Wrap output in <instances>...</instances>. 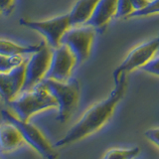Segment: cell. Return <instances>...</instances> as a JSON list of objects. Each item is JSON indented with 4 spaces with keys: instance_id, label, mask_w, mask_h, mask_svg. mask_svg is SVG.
I'll list each match as a JSON object with an SVG mask.
<instances>
[{
    "instance_id": "obj_1",
    "label": "cell",
    "mask_w": 159,
    "mask_h": 159,
    "mask_svg": "<svg viewBox=\"0 0 159 159\" xmlns=\"http://www.w3.org/2000/svg\"><path fill=\"white\" fill-rule=\"evenodd\" d=\"M126 88V76H123L116 83V88L109 97L88 108L82 117L75 123L62 139L57 141L56 146L76 142L84 137L91 135L98 130L112 116L116 104L120 101Z\"/></svg>"
},
{
    "instance_id": "obj_2",
    "label": "cell",
    "mask_w": 159,
    "mask_h": 159,
    "mask_svg": "<svg viewBox=\"0 0 159 159\" xmlns=\"http://www.w3.org/2000/svg\"><path fill=\"white\" fill-rule=\"evenodd\" d=\"M8 104L15 116L23 121H28L30 117L40 111L58 107L55 98L41 83L31 89L21 92L8 102Z\"/></svg>"
},
{
    "instance_id": "obj_3",
    "label": "cell",
    "mask_w": 159,
    "mask_h": 159,
    "mask_svg": "<svg viewBox=\"0 0 159 159\" xmlns=\"http://www.w3.org/2000/svg\"><path fill=\"white\" fill-rule=\"evenodd\" d=\"M41 84L55 98L58 103L57 119L60 122H66L76 109L79 102V81L74 78H70L66 82L44 79Z\"/></svg>"
},
{
    "instance_id": "obj_4",
    "label": "cell",
    "mask_w": 159,
    "mask_h": 159,
    "mask_svg": "<svg viewBox=\"0 0 159 159\" xmlns=\"http://www.w3.org/2000/svg\"><path fill=\"white\" fill-rule=\"evenodd\" d=\"M20 25L38 32L46 40L47 45L55 49L61 45L64 34L71 28L69 14H63L46 20H29L21 18Z\"/></svg>"
},
{
    "instance_id": "obj_5",
    "label": "cell",
    "mask_w": 159,
    "mask_h": 159,
    "mask_svg": "<svg viewBox=\"0 0 159 159\" xmlns=\"http://www.w3.org/2000/svg\"><path fill=\"white\" fill-rule=\"evenodd\" d=\"M1 116L5 121L14 124L18 128L24 141L34 148L40 155L45 159H56L57 153L55 152L51 144L36 126H34L28 121H23L19 119L15 114L9 112L6 109L1 111Z\"/></svg>"
},
{
    "instance_id": "obj_6",
    "label": "cell",
    "mask_w": 159,
    "mask_h": 159,
    "mask_svg": "<svg viewBox=\"0 0 159 159\" xmlns=\"http://www.w3.org/2000/svg\"><path fill=\"white\" fill-rule=\"evenodd\" d=\"M159 51V35L157 37L149 40L147 42L139 44L128 53L123 62L114 70V83L118 82L123 76H126L128 72L135 69H140L142 66L155 58Z\"/></svg>"
},
{
    "instance_id": "obj_7",
    "label": "cell",
    "mask_w": 159,
    "mask_h": 159,
    "mask_svg": "<svg viewBox=\"0 0 159 159\" xmlns=\"http://www.w3.org/2000/svg\"><path fill=\"white\" fill-rule=\"evenodd\" d=\"M94 30L89 25L71 27L64 34L61 44L66 45L76 59L77 65L87 61L93 46Z\"/></svg>"
},
{
    "instance_id": "obj_8",
    "label": "cell",
    "mask_w": 159,
    "mask_h": 159,
    "mask_svg": "<svg viewBox=\"0 0 159 159\" xmlns=\"http://www.w3.org/2000/svg\"><path fill=\"white\" fill-rule=\"evenodd\" d=\"M51 49L43 43L42 47L30 55L25 62V80L22 92L33 89L46 78L52 55Z\"/></svg>"
},
{
    "instance_id": "obj_9",
    "label": "cell",
    "mask_w": 159,
    "mask_h": 159,
    "mask_svg": "<svg viewBox=\"0 0 159 159\" xmlns=\"http://www.w3.org/2000/svg\"><path fill=\"white\" fill-rule=\"evenodd\" d=\"M75 66H77V63L74 55L66 45L61 44L59 47L52 49L51 60L45 79L66 82L71 78Z\"/></svg>"
},
{
    "instance_id": "obj_10",
    "label": "cell",
    "mask_w": 159,
    "mask_h": 159,
    "mask_svg": "<svg viewBox=\"0 0 159 159\" xmlns=\"http://www.w3.org/2000/svg\"><path fill=\"white\" fill-rule=\"evenodd\" d=\"M25 62L11 71L0 73V98L3 101L7 102L12 101L22 92L25 80Z\"/></svg>"
},
{
    "instance_id": "obj_11",
    "label": "cell",
    "mask_w": 159,
    "mask_h": 159,
    "mask_svg": "<svg viewBox=\"0 0 159 159\" xmlns=\"http://www.w3.org/2000/svg\"><path fill=\"white\" fill-rule=\"evenodd\" d=\"M116 4L117 0H98L93 15L86 25H89L98 31L103 30L111 19L116 15Z\"/></svg>"
},
{
    "instance_id": "obj_12",
    "label": "cell",
    "mask_w": 159,
    "mask_h": 159,
    "mask_svg": "<svg viewBox=\"0 0 159 159\" xmlns=\"http://www.w3.org/2000/svg\"><path fill=\"white\" fill-rule=\"evenodd\" d=\"M24 139L18 128L8 121L0 123V150L12 152L24 143Z\"/></svg>"
},
{
    "instance_id": "obj_13",
    "label": "cell",
    "mask_w": 159,
    "mask_h": 159,
    "mask_svg": "<svg viewBox=\"0 0 159 159\" xmlns=\"http://www.w3.org/2000/svg\"><path fill=\"white\" fill-rule=\"evenodd\" d=\"M98 0H77L69 14L70 22L72 27L86 25L89 19L93 15V12Z\"/></svg>"
},
{
    "instance_id": "obj_14",
    "label": "cell",
    "mask_w": 159,
    "mask_h": 159,
    "mask_svg": "<svg viewBox=\"0 0 159 159\" xmlns=\"http://www.w3.org/2000/svg\"><path fill=\"white\" fill-rule=\"evenodd\" d=\"M43 43L38 45H20L10 40L0 39V54L5 56H22L31 55L42 47Z\"/></svg>"
},
{
    "instance_id": "obj_15",
    "label": "cell",
    "mask_w": 159,
    "mask_h": 159,
    "mask_svg": "<svg viewBox=\"0 0 159 159\" xmlns=\"http://www.w3.org/2000/svg\"><path fill=\"white\" fill-rule=\"evenodd\" d=\"M138 152V147H134L132 149H111L106 153L103 159H133Z\"/></svg>"
},
{
    "instance_id": "obj_16",
    "label": "cell",
    "mask_w": 159,
    "mask_h": 159,
    "mask_svg": "<svg viewBox=\"0 0 159 159\" xmlns=\"http://www.w3.org/2000/svg\"><path fill=\"white\" fill-rule=\"evenodd\" d=\"M26 59L22 56H5L0 54V73L11 71L15 67L24 63Z\"/></svg>"
},
{
    "instance_id": "obj_17",
    "label": "cell",
    "mask_w": 159,
    "mask_h": 159,
    "mask_svg": "<svg viewBox=\"0 0 159 159\" xmlns=\"http://www.w3.org/2000/svg\"><path fill=\"white\" fill-rule=\"evenodd\" d=\"M159 13V0H150L149 3L145 7L138 11H133L130 15H128V18H134V17H143L148 16V15L157 14Z\"/></svg>"
},
{
    "instance_id": "obj_18",
    "label": "cell",
    "mask_w": 159,
    "mask_h": 159,
    "mask_svg": "<svg viewBox=\"0 0 159 159\" xmlns=\"http://www.w3.org/2000/svg\"><path fill=\"white\" fill-rule=\"evenodd\" d=\"M134 11L130 0H117L116 12L114 17L116 18H125Z\"/></svg>"
},
{
    "instance_id": "obj_19",
    "label": "cell",
    "mask_w": 159,
    "mask_h": 159,
    "mask_svg": "<svg viewBox=\"0 0 159 159\" xmlns=\"http://www.w3.org/2000/svg\"><path fill=\"white\" fill-rule=\"evenodd\" d=\"M140 69L144 72H147L149 74H153V75H156V76H159V57L153 58L151 61H149L147 64L142 66Z\"/></svg>"
},
{
    "instance_id": "obj_20",
    "label": "cell",
    "mask_w": 159,
    "mask_h": 159,
    "mask_svg": "<svg viewBox=\"0 0 159 159\" xmlns=\"http://www.w3.org/2000/svg\"><path fill=\"white\" fill-rule=\"evenodd\" d=\"M15 5V0H0V15L11 14Z\"/></svg>"
},
{
    "instance_id": "obj_21",
    "label": "cell",
    "mask_w": 159,
    "mask_h": 159,
    "mask_svg": "<svg viewBox=\"0 0 159 159\" xmlns=\"http://www.w3.org/2000/svg\"><path fill=\"white\" fill-rule=\"evenodd\" d=\"M146 137L159 147V128H152L145 132Z\"/></svg>"
},
{
    "instance_id": "obj_22",
    "label": "cell",
    "mask_w": 159,
    "mask_h": 159,
    "mask_svg": "<svg viewBox=\"0 0 159 159\" xmlns=\"http://www.w3.org/2000/svg\"><path fill=\"white\" fill-rule=\"evenodd\" d=\"M130 1L134 11H138V10H141L145 7L150 0H130Z\"/></svg>"
}]
</instances>
